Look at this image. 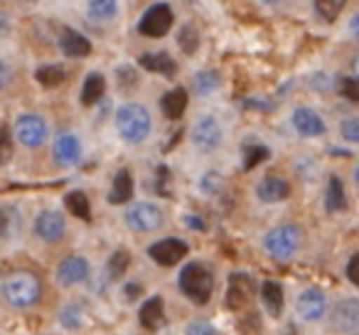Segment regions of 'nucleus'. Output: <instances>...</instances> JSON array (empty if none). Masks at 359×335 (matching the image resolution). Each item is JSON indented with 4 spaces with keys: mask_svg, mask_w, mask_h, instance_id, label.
I'll use <instances>...</instances> for the list:
<instances>
[{
    "mask_svg": "<svg viewBox=\"0 0 359 335\" xmlns=\"http://www.w3.org/2000/svg\"><path fill=\"white\" fill-rule=\"evenodd\" d=\"M177 286L190 301H195V303H207L212 291H215V276H212V271L207 269L205 264L192 261V264H187L185 269L180 271Z\"/></svg>",
    "mask_w": 359,
    "mask_h": 335,
    "instance_id": "nucleus-1",
    "label": "nucleus"
},
{
    "mask_svg": "<svg viewBox=\"0 0 359 335\" xmlns=\"http://www.w3.org/2000/svg\"><path fill=\"white\" fill-rule=\"evenodd\" d=\"M116 129L128 143H140L150 133V114L140 104H123L116 114Z\"/></svg>",
    "mask_w": 359,
    "mask_h": 335,
    "instance_id": "nucleus-2",
    "label": "nucleus"
},
{
    "mask_svg": "<svg viewBox=\"0 0 359 335\" xmlns=\"http://www.w3.org/2000/svg\"><path fill=\"white\" fill-rule=\"evenodd\" d=\"M40 294V281L30 271H18V274H11L6 279V301L15 308H27V306L37 303Z\"/></svg>",
    "mask_w": 359,
    "mask_h": 335,
    "instance_id": "nucleus-3",
    "label": "nucleus"
},
{
    "mask_svg": "<svg viewBox=\"0 0 359 335\" xmlns=\"http://www.w3.org/2000/svg\"><path fill=\"white\" fill-rule=\"evenodd\" d=\"M300 242V230L295 225H278L266 235V249L273 259L285 261L295 254Z\"/></svg>",
    "mask_w": 359,
    "mask_h": 335,
    "instance_id": "nucleus-4",
    "label": "nucleus"
},
{
    "mask_svg": "<svg viewBox=\"0 0 359 335\" xmlns=\"http://www.w3.org/2000/svg\"><path fill=\"white\" fill-rule=\"evenodd\" d=\"M170 27H172V11L168 3H155L153 8L145 11V15L138 22L140 35L145 37H163L168 35Z\"/></svg>",
    "mask_w": 359,
    "mask_h": 335,
    "instance_id": "nucleus-5",
    "label": "nucleus"
},
{
    "mask_svg": "<svg viewBox=\"0 0 359 335\" xmlns=\"http://www.w3.org/2000/svg\"><path fill=\"white\" fill-rule=\"evenodd\" d=\"M126 225L135 232H155L163 225V212L153 202H138L126 212Z\"/></svg>",
    "mask_w": 359,
    "mask_h": 335,
    "instance_id": "nucleus-6",
    "label": "nucleus"
},
{
    "mask_svg": "<svg viewBox=\"0 0 359 335\" xmlns=\"http://www.w3.org/2000/svg\"><path fill=\"white\" fill-rule=\"evenodd\" d=\"M15 136H18V140H20V143L35 148V145L45 143L47 124L35 114H20V116H18V121H15Z\"/></svg>",
    "mask_w": 359,
    "mask_h": 335,
    "instance_id": "nucleus-7",
    "label": "nucleus"
},
{
    "mask_svg": "<svg viewBox=\"0 0 359 335\" xmlns=\"http://www.w3.org/2000/svg\"><path fill=\"white\" fill-rule=\"evenodd\" d=\"M192 143L200 150H215L222 143V126L215 116H202L192 126Z\"/></svg>",
    "mask_w": 359,
    "mask_h": 335,
    "instance_id": "nucleus-8",
    "label": "nucleus"
},
{
    "mask_svg": "<svg viewBox=\"0 0 359 335\" xmlns=\"http://www.w3.org/2000/svg\"><path fill=\"white\" fill-rule=\"evenodd\" d=\"M150 259L155 261V264L160 266H175L182 256L187 254V244L182 239H175V237H170V239H163V242H155L153 247L148 249Z\"/></svg>",
    "mask_w": 359,
    "mask_h": 335,
    "instance_id": "nucleus-9",
    "label": "nucleus"
},
{
    "mask_svg": "<svg viewBox=\"0 0 359 335\" xmlns=\"http://www.w3.org/2000/svg\"><path fill=\"white\" fill-rule=\"evenodd\" d=\"M325 308H327V298L320 289H305L295 301V310L303 320H318L323 318Z\"/></svg>",
    "mask_w": 359,
    "mask_h": 335,
    "instance_id": "nucleus-10",
    "label": "nucleus"
},
{
    "mask_svg": "<svg viewBox=\"0 0 359 335\" xmlns=\"http://www.w3.org/2000/svg\"><path fill=\"white\" fill-rule=\"evenodd\" d=\"M89 276V261L79 254H72L57 266V284L62 286H74Z\"/></svg>",
    "mask_w": 359,
    "mask_h": 335,
    "instance_id": "nucleus-11",
    "label": "nucleus"
},
{
    "mask_svg": "<svg viewBox=\"0 0 359 335\" xmlns=\"http://www.w3.org/2000/svg\"><path fill=\"white\" fill-rule=\"evenodd\" d=\"M332 325L342 333H352L359 328V301L357 298H342L332 308Z\"/></svg>",
    "mask_w": 359,
    "mask_h": 335,
    "instance_id": "nucleus-12",
    "label": "nucleus"
},
{
    "mask_svg": "<svg viewBox=\"0 0 359 335\" xmlns=\"http://www.w3.org/2000/svg\"><path fill=\"white\" fill-rule=\"evenodd\" d=\"M65 230H67L65 217H62L60 212L45 210V212H40V215H37L35 232H37V237H40V239L57 242V239H62V237H65Z\"/></svg>",
    "mask_w": 359,
    "mask_h": 335,
    "instance_id": "nucleus-13",
    "label": "nucleus"
},
{
    "mask_svg": "<svg viewBox=\"0 0 359 335\" xmlns=\"http://www.w3.org/2000/svg\"><path fill=\"white\" fill-rule=\"evenodd\" d=\"M256 195H259L264 202H280L290 195V185L285 178L266 176L264 180L259 183V188H256Z\"/></svg>",
    "mask_w": 359,
    "mask_h": 335,
    "instance_id": "nucleus-14",
    "label": "nucleus"
},
{
    "mask_svg": "<svg viewBox=\"0 0 359 335\" xmlns=\"http://www.w3.org/2000/svg\"><path fill=\"white\" fill-rule=\"evenodd\" d=\"M60 47L62 52H65L67 57H86L91 52V42L89 37H84L81 32L76 30H69V27H65L60 35Z\"/></svg>",
    "mask_w": 359,
    "mask_h": 335,
    "instance_id": "nucleus-15",
    "label": "nucleus"
},
{
    "mask_svg": "<svg viewBox=\"0 0 359 335\" xmlns=\"http://www.w3.org/2000/svg\"><path fill=\"white\" fill-rule=\"evenodd\" d=\"M293 126L298 133L303 136H323L325 133V121L315 114L313 109H295L293 111Z\"/></svg>",
    "mask_w": 359,
    "mask_h": 335,
    "instance_id": "nucleus-16",
    "label": "nucleus"
},
{
    "mask_svg": "<svg viewBox=\"0 0 359 335\" xmlns=\"http://www.w3.org/2000/svg\"><path fill=\"white\" fill-rule=\"evenodd\" d=\"M254 289H256V284H254L251 276H246V274L231 276V281H229V308H241V306L251 298Z\"/></svg>",
    "mask_w": 359,
    "mask_h": 335,
    "instance_id": "nucleus-17",
    "label": "nucleus"
},
{
    "mask_svg": "<svg viewBox=\"0 0 359 335\" xmlns=\"http://www.w3.org/2000/svg\"><path fill=\"white\" fill-rule=\"evenodd\" d=\"M52 153H55V160H57V163L72 165V163H76V158H79L81 145H79V140H76V136L62 133L60 138L55 140V145H52Z\"/></svg>",
    "mask_w": 359,
    "mask_h": 335,
    "instance_id": "nucleus-18",
    "label": "nucleus"
},
{
    "mask_svg": "<svg viewBox=\"0 0 359 335\" xmlns=\"http://www.w3.org/2000/svg\"><path fill=\"white\" fill-rule=\"evenodd\" d=\"M138 65L148 72H155V74L163 77H172L175 74V60L165 52H148V55L138 57Z\"/></svg>",
    "mask_w": 359,
    "mask_h": 335,
    "instance_id": "nucleus-19",
    "label": "nucleus"
},
{
    "mask_svg": "<svg viewBox=\"0 0 359 335\" xmlns=\"http://www.w3.org/2000/svg\"><path fill=\"white\" fill-rule=\"evenodd\" d=\"M160 106H163V114L168 116L170 121H177L187 109V91L182 89V86H177V89H170L168 94L163 96Z\"/></svg>",
    "mask_w": 359,
    "mask_h": 335,
    "instance_id": "nucleus-20",
    "label": "nucleus"
},
{
    "mask_svg": "<svg viewBox=\"0 0 359 335\" xmlns=\"http://www.w3.org/2000/svg\"><path fill=\"white\" fill-rule=\"evenodd\" d=\"M130 197H133V178H130L128 171H118L114 178V185H111L109 202L111 205H123Z\"/></svg>",
    "mask_w": 359,
    "mask_h": 335,
    "instance_id": "nucleus-21",
    "label": "nucleus"
},
{
    "mask_svg": "<svg viewBox=\"0 0 359 335\" xmlns=\"http://www.w3.org/2000/svg\"><path fill=\"white\" fill-rule=\"evenodd\" d=\"M140 325L148 330H155L160 328V323H163V298L160 296H153V298H148L143 306H140Z\"/></svg>",
    "mask_w": 359,
    "mask_h": 335,
    "instance_id": "nucleus-22",
    "label": "nucleus"
},
{
    "mask_svg": "<svg viewBox=\"0 0 359 335\" xmlns=\"http://www.w3.org/2000/svg\"><path fill=\"white\" fill-rule=\"evenodd\" d=\"M104 91H106V81H104V77L101 74H89L84 79V84H81V104L84 106H94L96 101L104 96Z\"/></svg>",
    "mask_w": 359,
    "mask_h": 335,
    "instance_id": "nucleus-23",
    "label": "nucleus"
},
{
    "mask_svg": "<svg viewBox=\"0 0 359 335\" xmlns=\"http://www.w3.org/2000/svg\"><path fill=\"white\" fill-rule=\"evenodd\" d=\"M325 207L327 212H342L347 207V197H344V185L337 176L330 178L327 192H325Z\"/></svg>",
    "mask_w": 359,
    "mask_h": 335,
    "instance_id": "nucleus-24",
    "label": "nucleus"
},
{
    "mask_svg": "<svg viewBox=\"0 0 359 335\" xmlns=\"http://www.w3.org/2000/svg\"><path fill=\"white\" fill-rule=\"evenodd\" d=\"M86 13L91 20L106 22L118 13V0H86Z\"/></svg>",
    "mask_w": 359,
    "mask_h": 335,
    "instance_id": "nucleus-25",
    "label": "nucleus"
},
{
    "mask_svg": "<svg viewBox=\"0 0 359 335\" xmlns=\"http://www.w3.org/2000/svg\"><path fill=\"white\" fill-rule=\"evenodd\" d=\"M261 298H264L266 308L273 315H278L280 310H283V289H280L276 281H264V286H261Z\"/></svg>",
    "mask_w": 359,
    "mask_h": 335,
    "instance_id": "nucleus-26",
    "label": "nucleus"
},
{
    "mask_svg": "<svg viewBox=\"0 0 359 335\" xmlns=\"http://www.w3.org/2000/svg\"><path fill=\"white\" fill-rule=\"evenodd\" d=\"M65 202H67V210H69L74 217H79V220H84V222H89V220H91L89 197H86L81 190H72L69 195L65 197Z\"/></svg>",
    "mask_w": 359,
    "mask_h": 335,
    "instance_id": "nucleus-27",
    "label": "nucleus"
},
{
    "mask_svg": "<svg viewBox=\"0 0 359 335\" xmlns=\"http://www.w3.org/2000/svg\"><path fill=\"white\" fill-rule=\"evenodd\" d=\"M35 79L40 81L42 86L52 89V86H57V84H62V81H65V70H62L60 65H45V67H40V70L35 72Z\"/></svg>",
    "mask_w": 359,
    "mask_h": 335,
    "instance_id": "nucleus-28",
    "label": "nucleus"
},
{
    "mask_svg": "<svg viewBox=\"0 0 359 335\" xmlns=\"http://www.w3.org/2000/svg\"><path fill=\"white\" fill-rule=\"evenodd\" d=\"M344 6H347V0H315V13L325 22H332L344 11Z\"/></svg>",
    "mask_w": 359,
    "mask_h": 335,
    "instance_id": "nucleus-29",
    "label": "nucleus"
},
{
    "mask_svg": "<svg viewBox=\"0 0 359 335\" xmlns=\"http://www.w3.org/2000/svg\"><path fill=\"white\" fill-rule=\"evenodd\" d=\"M130 264V254L126 249H116L114 254H111L109 259V266H106V271H109V279H118V276L126 274V269H128Z\"/></svg>",
    "mask_w": 359,
    "mask_h": 335,
    "instance_id": "nucleus-30",
    "label": "nucleus"
},
{
    "mask_svg": "<svg viewBox=\"0 0 359 335\" xmlns=\"http://www.w3.org/2000/svg\"><path fill=\"white\" fill-rule=\"evenodd\" d=\"M177 45L187 52V55H195L197 47H200V32L195 30V25H182L177 35Z\"/></svg>",
    "mask_w": 359,
    "mask_h": 335,
    "instance_id": "nucleus-31",
    "label": "nucleus"
},
{
    "mask_svg": "<svg viewBox=\"0 0 359 335\" xmlns=\"http://www.w3.org/2000/svg\"><path fill=\"white\" fill-rule=\"evenodd\" d=\"M192 84H195V91H197V94L205 96V94H210V91H215V89H217L219 79H217L215 72L205 70V72H197L195 79H192Z\"/></svg>",
    "mask_w": 359,
    "mask_h": 335,
    "instance_id": "nucleus-32",
    "label": "nucleus"
},
{
    "mask_svg": "<svg viewBox=\"0 0 359 335\" xmlns=\"http://www.w3.org/2000/svg\"><path fill=\"white\" fill-rule=\"evenodd\" d=\"M81 320H84V310H81L79 306H65V308L60 310V323L65 325V328H79Z\"/></svg>",
    "mask_w": 359,
    "mask_h": 335,
    "instance_id": "nucleus-33",
    "label": "nucleus"
},
{
    "mask_svg": "<svg viewBox=\"0 0 359 335\" xmlns=\"http://www.w3.org/2000/svg\"><path fill=\"white\" fill-rule=\"evenodd\" d=\"M266 158H269V148H266V145H249V148H246V160H244L246 171H251V168H256L259 163H264Z\"/></svg>",
    "mask_w": 359,
    "mask_h": 335,
    "instance_id": "nucleus-34",
    "label": "nucleus"
},
{
    "mask_svg": "<svg viewBox=\"0 0 359 335\" xmlns=\"http://www.w3.org/2000/svg\"><path fill=\"white\" fill-rule=\"evenodd\" d=\"M13 158V136L11 129H0V165H6Z\"/></svg>",
    "mask_w": 359,
    "mask_h": 335,
    "instance_id": "nucleus-35",
    "label": "nucleus"
},
{
    "mask_svg": "<svg viewBox=\"0 0 359 335\" xmlns=\"http://www.w3.org/2000/svg\"><path fill=\"white\" fill-rule=\"evenodd\" d=\"M185 335H217V328L210 320H192L185 328Z\"/></svg>",
    "mask_w": 359,
    "mask_h": 335,
    "instance_id": "nucleus-36",
    "label": "nucleus"
},
{
    "mask_svg": "<svg viewBox=\"0 0 359 335\" xmlns=\"http://www.w3.org/2000/svg\"><path fill=\"white\" fill-rule=\"evenodd\" d=\"M342 136L352 143H359V119H344L342 121Z\"/></svg>",
    "mask_w": 359,
    "mask_h": 335,
    "instance_id": "nucleus-37",
    "label": "nucleus"
},
{
    "mask_svg": "<svg viewBox=\"0 0 359 335\" xmlns=\"http://www.w3.org/2000/svg\"><path fill=\"white\" fill-rule=\"evenodd\" d=\"M342 94L347 96L349 101H359V79H342Z\"/></svg>",
    "mask_w": 359,
    "mask_h": 335,
    "instance_id": "nucleus-38",
    "label": "nucleus"
},
{
    "mask_svg": "<svg viewBox=\"0 0 359 335\" xmlns=\"http://www.w3.org/2000/svg\"><path fill=\"white\" fill-rule=\"evenodd\" d=\"M347 279L352 281L354 286H359V254H354L347 264Z\"/></svg>",
    "mask_w": 359,
    "mask_h": 335,
    "instance_id": "nucleus-39",
    "label": "nucleus"
},
{
    "mask_svg": "<svg viewBox=\"0 0 359 335\" xmlns=\"http://www.w3.org/2000/svg\"><path fill=\"white\" fill-rule=\"evenodd\" d=\"M222 188V178L217 176V173H210V176H205V180H202V190L207 192H215Z\"/></svg>",
    "mask_w": 359,
    "mask_h": 335,
    "instance_id": "nucleus-40",
    "label": "nucleus"
},
{
    "mask_svg": "<svg viewBox=\"0 0 359 335\" xmlns=\"http://www.w3.org/2000/svg\"><path fill=\"white\" fill-rule=\"evenodd\" d=\"M8 79H11V70H8V65H3V62H0V89L8 84Z\"/></svg>",
    "mask_w": 359,
    "mask_h": 335,
    "instance_id": "nucleus-41",
    "label": "nucleus"
},
{
    "mask_svg": "<svg viewBox=\"0 0 359 335\" xmlns=\"http://www.w3.org/2000/svg\"><path fill=\"white\" fill-rule=\"evenodd\" d=\"M187 225L195 227V230H205V222L197 220V215H187Z\"/></svg>",
    "mask_w": 359,
    "mask_h": 335,
    "instance_id": "nucleus-42",
    "label": "nucleus"
},
{
    "mask_svg": "<svg viewBox=\"0 0 359 335\" xmlns=\"http://www.w3.org/2000/svg\"><path fill=\"white\" fill-rule=\"evenodd\" d=\"M349 32H352L354 37H359V13L349 20Z\"/></svg>",
    "mask_w": 359,
    "mask_h": 335,
    "instance_id": "nucleus-43",
    "label": "nucleus"
},
{
    "mask_svg": "<svg viewBox=\"0 0 359 335\" xmlns=\"http://www.w3.org/2000/svg\"><path fill=\"white\" fill-rule=\"evenodd\" d=\"M6 230H8V217L6 212L0 210V235H6Z\"/></svg>",
    "mask_w": 359,
    "mask_h": 335,
    "instance_id": "nucleus-44",
    "label": "nucleus"
},
{
    "mask_svg": "<svg viewBox=\"0 0 359 335\" xmlns=\"http://www.w3.org/2000/svg\"><path fill=\"white\" fill-rule=\"evenodd\" d=\"M264 6H271V8H278V6H283V3H288V0H261Z\"/></svg>",
    "mask_w": 359,
    "mask_h": 335,
    "instance_id": "nucleus-45",
    "label": "nucleus"
},
{
    "mask_svg": "<svg viewBox=\"0 0 359 335\" xmlns=\"http://www.w3.org/2000/svg\"><path fill=\"white\" fill-rule=\"evenodd\" d=\"M354 72H357V77H359V55H357V60H354Z\"/></svg>",
    "mask_w": 359,
    "mask_h": 335,
    "instance_id": "nucleus-46",
    "label": "nucleus"
},
{
    "mask_svg": "<svg viewBox=\"0 0 359 335\" xmlns=\"http://www.w3.org/2000/svg\"><path fill=\"white\" fill-rule=\"evenodd\" d=\"M354 178H357V183H359V165H357V171H354Z\"/></svg>",
    "mask_w": 359,
    "mask_h": 335,
    "instance_id": "nucleus-47",
    "label": "nucleus"
}]
</instances>
